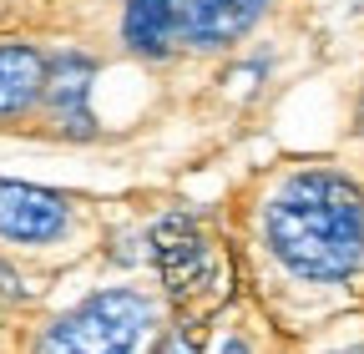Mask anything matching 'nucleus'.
I'll return each instance as SVG.
<instances>
[{"instance_id": "obj_2", "label": "nucleus", "mask_w": 364, "mask_h": 354, "mask_svg": "<svg viewBox=\"0 0 364 354\" xmlns=\"http://www.w3.org/2000/svg\"><path fill=\"white\" fill-rule=\"evenodd\" d=\"M157 319V309L147 294L136 289H107V294H91L76 309L41 334L36 354H136V344L147 339Z\"/></svg>"}, {"instance_id": "obj_9", "label": "nucleus", "mask_w": 364, "mask_h": 354, "mask_svg": "<svg viewBox=\"0 0 364 354\" xmlns=\"http://www.w3.org/2000/svg\"><path fill=\"white\" fill-rule=\"evenodd\" d=\"M218 354H253V349H248L243 339H223V349H218Z\"/></svg>"}, {"instance_id": "obj_8", "label": "nucleus", "mask_w": 364, "mask_h": 354, "mask_svg": "<svg viewBox=\"0 0 364 354\" xmlns=\"http://www.w3.org/2000/svg\"><path fill=\"white\" fill-rule=\"evenodd\" d=\"M152 354H198V329H172L152 344Z\"/></svg>"}, {"instance_id": "obj_11", "label": "nucleus", "mask_w": 364, "mask_h": 354, "mask_svg": "<svg viewBox=\"0 0 364 354\" xmlns=\"http://www.w3.org/2000/svg\"><path fill=\"white\" fill-rule=\"evenodd\" d=\"M344 354H364V349H344Z\"/></svg>"}, {"instance_id": "obj_6", "label": "nucleus", "mask_w": 364, "mask_h": 354, "mask_svg": "<svg viewBox=\"0 0 364 354\" xmlns=\"http://www.w3.org/2000/svg\"><path fill=\"white\" fill-rule=\"evenodd\" d=\"M46 92V61L31 46H0V117L26 112Z\"/></svg>"}, {"instance_id": "obj_3", "label": "nucleus", "mask_w": 364, "mask_h": 354, "mask_svg": "<svg viewBox=\"0 0 364 354\" xmlns=\"http://www.w3.org/2000/svg\"><path fill=\"white\" fill-rule=\"evenodd\" d=\"M71 223V208L31 183H0V238L11 243H51Z\"/></svg>"}, {"instance_id": "obj_4", "label": "nucleus", "mask_w": 364, "mask_h": 354, "mask_svg": "<svg viewBox=\"0 0 364 354\" xmlns=\"http://www.w3.org/2000/svg\"><path fill=\"white\" fill-rule=\"evenodd\" d=\"M268 0H177V36L198 51H218L228 41H238Z\"/></svg>"}, {"instance_id": "obj_1", "label": "nucleus", "mask_w": 364, "mask_h": 354, "mask_svg": "<svg viewBox=\"0 0 364 354\" xmlns=\"http://www.w3.org/2000/svg\"><path fill=\"white\" fill-rule=\"evenodd\" d=\"M263 238L289 274L334 284L364 258V193L344 172H299L273 193L263 213Z\"/></svg>"}, {"instance_id": "obj_5", "label": "nucleus", "mask_w": 364, "mask_h": 354, "mask_svg": "<svg viewBox=\"0 0 364 354\" xmlns=\"http://www.w3.org/2000/svg\"><path fill=\"white\" fill-rule=\"evenodd\" d=\"M46 107H51V117H56V127L61 132H71V137H91V107H86V97H91V61L86 56H56L51 66H46Z\"/></svg>"}, {"instance_id": "obj_7", "label": "nucleus", "mask_w": 364, "mask_h": 354, "mask_svg": "<svg viewBox=\"0 0 364 354\" xmlns=\"http://www.w3.org/2000/svg\"><path fill=\"white\" fill-rule=\"evenodd\" d=\"M177 36V0H127V46L136 56H162Z\"/></svg>"}, {"instance_id": "obj_10", "label": "nucleus", "mask_w": 364, "mask_h": 354, "mask_svg": "<svg viewBox=\"0 0 364 354\" xmlns=\"http://www.w3.org/2000/svg\"><path fill=\"white\" fill-rule=\"evenodd\" d=\"M359 127H364V107H359Z\"/></svg>"}]
</instances>
